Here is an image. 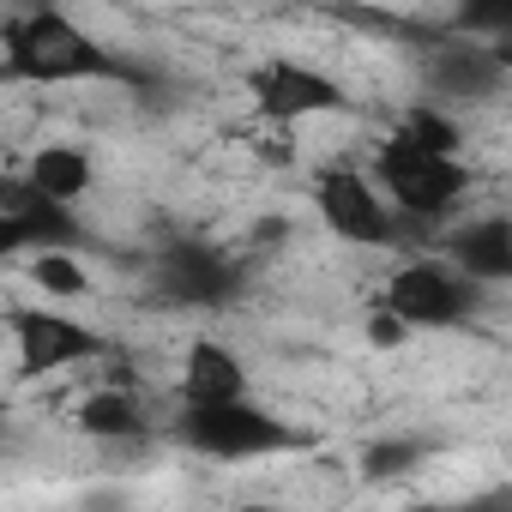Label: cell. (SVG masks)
<instances>
[{
	"instance_id": "14",
	"label": "cell",
	"mask_w": 512,
	"mask_h": 512,
	"mask_svg": "<svg viewBox=\"0 0 512 512\" xmlns=\"http://www.w3.org/2000/svg\"><path fill=\"white\" fill-rule=\"evenodd\" d=\"M25 284H31L49 308L97 296V278H91V266H85V253H61V247L31 253V260H25Z\"/></svg>"
},
{
	"instance_id": "6",
	"label": "cell",
	"mask_w": 512,
	"mask_h": 512,
	"mask_svg": "<svg viewBox=\"0 0 512 512\" xmlns=\"http://www.w3.org/2000/svg\"><path fill=\"white\" fill-rule=\"evenodd\" d=\"M476 284H464L446 260H404L386 290H380V308L392 320H404L410 332H446V326H464L476 314Z\"/></svg>"
},
{
	"instance_id": "11",
	"label": "cell",
	"mask_w": 512,
	"mask_h": 512,
	"mask_svg": "<svg viewBox=\"0 0 512 512\" xmlns=\"http://www.w3.org/2000/svg\"><path fill=\"white\" fill-rule=\"evenodd\" d=\"M440 260H446L464 284H476V290L512 284V223H506L500 211H488V217H464V223L446 235Z\"/></svg>"
},
{
	"instance_id": "21",
	"label": "cell",
	"mask_w": 512,
	"mask_h": 512,
	"mask_svg": "<svg viewBox=\"0 0 512 512\" xmlns=\"http://www.w3.org/2000/svg\"><path fill=\"white\" fill-rule=\"evenodd\" d=\"M0 85H7V79H0Z\"/></svg>"
},
{
	"instance_id": "3",
	"label": "cell",
	"mask_w": 512,
	"mask_h": 512,
	"mask_svg": "<svg viewBox=\"0 0 512 512\" xmlns=\"http://www.w3.org/2000/svg\"><path fill=\"white\" fill-rule=\"evenodd\" d=\"M175 446L211 458V464H253V458H278V452H302L308 434L296 422H284L266 404H199L175 416Z\"/></svg>"
},
{
	"instance_id": "2",
	"label": "cell",
	"mask_w": 512,
	"mask_h": 512,
	"mask_svg": "<svg viewBox=\"0 0 512 512\" xmlns=\"http://www.w3.org/2000/svg\"><path fill=\"white\" fill-rule=\"evenodd\" d=\"M368 181H374V193L386 199V211L398 223H446L470 199V163L464 157H428V151H416L392 133L374 145Z\"/></svg>"
},
{
	"instance_id": "19",
	"label": "cell",
	"mask_w": 512,
	"mask_h": 512,
	"mask_svg": "<svg viewBox=\"0 0 512 512\" xmlns=\"http://www.w3.org/2000/svg\"><path fill=\"white\" fill-rule=\"evenodd\" d=\"M260 157H266V163H290V157H296V151H290V139H284V133H278V127H272V133H266V139H260Z\"/></svg>"
},
{
	"instance_id": "15",
	"label": "cell",
	"mask_w": 512,
	"mask_h": 512,
	"mask_svg": "<svg viewBox=\"0 0 512 512\" xmlns=\"http://www.w3.org/2000/svg\"><path fill=\"white\" fill-rule=\"evenodd\" d=\"M392 139H404V145H416V151H428V157H464V121H458L452 109L428 103V97H416V103L398 109Z\"/></svg>"
},
{
	"instance_id": "1",
	"label": "cell",
	"mask_w": 512,
	"mask_h": 512,
	"mask_svg": "<svg viewBox=\"0 0 512 512\" xmlns=\"http://www.w3.org/2000/svg\"><path fill=\"white\" fill-rule=\"evenodd\" d=\"M7 85H145V73L61 7H25L0 31Z\"/></svg>"
},
{
	"instance_id": "7",
	"label": "cell",
	"mask_w": 512,
	"mask_h": 512,
	"mask_svg": "<svg viewBox=\"0 0 512 512\" xmlns=\"http://www.w3.org/2000/svg\"><path fill=\"white\" fill-rule=\"evenodd\" d=\"M314 211H320V223H326L338 241H356V247H392V241H398V217H392L386 199L374 193L368 169L326 163V169L314 175Z\"/></svg>"
},
{
	"instance_id": "20",
	"label": "cell",
	"mask_w": 512,
	"mask_h": 512,
	"mask_svg": "<svg viewBox=\"0 0 512 512\" xmlns=\"http://www.w3.org/2000/svg\"><path fill=\"white\" fill-rule=\"evenodd\" d=\"M235 512H296V506H278V500H247V506H235Z\"/></svg>"
},
{
	"instance_id": "9",
	"label": "cell",
	"mask_w": 512,
	"mask_h": 512,
	"mask_svg": "<svg viewBox=\"0 0 512 512\" xmlns=\"http://www.w3.org/2000/svg\"><path fill=\"white\" fill-rule=\"evenodd\" d=\"M428 103L452 109V103H488L506 91V49L500 43H476V37H452L434 43L428 55Z\"/></svg>"
},
{
	"instance_id": "17",
	"label": "cell",
	"mask_w": 512,
	"mask_h": 512,
	"mask_svg": "<svg viewBox=\"0 0 512 512\" xmlns=\"http://www.w3.org/2000/svg\"><path fill=\"white\" fill-rule=\"evenodd\" d=\"M362 338H368V350H386V356H392V350H404L416 332H410L404 320H392V314L374 302V308H368V320H362Z\"/></svg>"
},
{
	"instance_id": "5",
	"label": "cell",
	"mask_w": 512,
	"mask_h": 512,
	"mask_svg": "<svg viewBox=\"0 0 512 512\" xmlns=\"http://www.w3.org/2000/svg\"><path fill=\"white\" fill-rule=\"evenodd\" d=\"M247 97H253V109H260V121H272L278 133L296 127V121L344 115V109H350L344 79H332L326 67L296 61V55H266V61H253V67H247Z\"/></svg>"
},
{
	"instance_id": "13",
	"label": "cell",
	"mask_w": 512,
	"mask_h": 512,
	"mask_svg": "<svg viewBox=\"0 0 512 512\" xmlns=\"http://www.w3.org/2000/svg\"><path fill=\"white\" fill-rule=\"evenodd\" d=\"M73 422L85 440H103V446H145L151 440V416H145L133 386H91L79 398Z\"/></svg>"
},
{
	"instance_id": "18",
	"label": "cell",
	"mask_w": 512,
	"mask_h": 512,
	"mask_svg": "<svg viewBox=\"0 0 512 512\" xmlns=\"http://www.w3.org/2000/svg\"><path fill=\"white\" fill-rule=\"evenodd\" d=\"M19 205V199H13ZM0 211V260H31V253H37V241H31V229H25V217L19 211Z\"/></svg>"
},
{
	"instance_id": "12",
	"label": "cell",
	"mask_w": 512,
	"mask_h": 512,
	"mask_svg": "<svg viewBox=\"0 0 512 512\" xmlns=\"http://www.w3.org/2000/svg\"><path fill=\"white\" fill-rule=\"evenodd\" d=\"M19 187H25L31 199H49V205L79 211V205L97 193V157H91V145H79V139H49V145L31 151Z\"/></svg>"
},
{
	"instance_id": "16",
	"label": "cell",
	"mask_w": 512,
	"mask_h": 512,
	"mask_svg": "<svg viewBox=\"0 0 512 512\" xmlns=\"http://www.w3.org/2000/svg\"><path fill=\"white\" fill-rule=\"evenodd\" d=\"M422 464V440H398V434H380L362 446V476L368 482H398Z\"/></svg>"
},
{
	"instance_id": "10",
	"label": "cell",
	"mask_w": 512,
	"mask_h": 512,
	"mask_svg": "<svg viewBox=\"0 0 512 512\" xmlns=\"http://www.w3.org/2000/svg\"><path fill=\"white\" fill-rule=\"evenodd\" d=\"M175 392H181V410H199V404H241V398H253V374H247L241 350H229L223 338L199 332V338H187V350H181Z\"/></svg>"
},
{
	"instance_id": "4",
	"label": "cell",
	"mask_w": 512,
	"mask_h": 512,
	"mask_svg": "<svg viewBox=\"0 0 512 512\" xmlns=\"http://www.w3.org/2000/svg\"><path fill=\"white\" fill-rule=\"evenodd\" d=\"M0 332H7V344H13V368H19V380H55V374H67V368H85V362H97L109 344H103V332L97 326H85V320H73L67 308H49V302H7L0 308Z\"/></svg>"
},
{
	"instance_id": "8",
	"label": "cell",
	"mask_w": 512,
	"mask_h": 512,
	"mask_svg": "<svg viewBox=\"0 0 512 512\" xmlns=\"http://www.w3.org/2000/svg\"><path fill=\"white\" fill-rule=\"evenodd\" d=\"M241 284V266L217 241H175L157 253V290L181 308H223Z\"/></svg>"
}]
</instances>
